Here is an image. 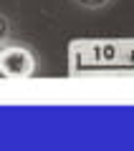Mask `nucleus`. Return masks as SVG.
Masks as SVG:
<instances>
[{
	"mask_svg": "<svg viewBox=\"0 0 134 151\" xmlns=\"http://www.w3.org/2000/svg\"><path fill=\"white\" fill-rule=\"evenodd\" d=\"M79 8H84V10H101L104 5H109L111 0H74Z\"/></svg>",
	"mask_w": 134,
	"mask_h": 151,
	"instance_id": "obj_2",
	"label": "nucleus"
},
{
	"mask_svg": "<svg viewBox=\"0 0 134 151\" xmlns=\"http://www.w3.org/2000/svg\"><path fill=\"white\" fill-rule=\"evenodd\" d=\"M8 38H10V23L5 15H0V43H5Z\"/></svg>",
	"mask_w": 134,
	"mask_h": 151,
	"instance_id": "obj_3",
	"label": "nucleus"
},
{
	"mask_svg": "<svg viewBox=\"0 0 134 151\" xmlns=\"http://www.w3.org/2000/svg\"><path fill=\"white\" fill-rule=\"evenodd\" d=\"M0 76L31 78L36 76V55L20 43H0Z\"/></svg>",
	"mask_w": 134,
	"mask_h": 151,
	"instance_id": "obj_1",
	"label": "nucleus"
}]
</instances>
